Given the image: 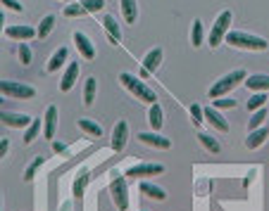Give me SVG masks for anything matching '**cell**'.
<instances>
[{
  "instance_id": "obj_1",
  "label": "cell",
  "mask_w": 269,
  "mask_h": 211,
  "mask_svg": "<svg viewBox=\"0 0 269 211\" xmlns=\"http://www.w3.org/2000/svg\"><path fill=\"white\" fill-rule=\"evenodd\" d=\"M119 81H122V86H124L131 95H136V100H143V102L148 104H155L158 102V97H155V90H150L148 86H145L141 78H136L133 74H129V71H124V74H119Z\"/></svg>"
},
{
  "instance_id": "obj_2",
  "label": "cell",
  "mask_w": 269,
  "mask_h": 211,
  "mask_svg": "<svg viewBox=\"0 0 269 211\" xmlns=\"http://www.w3.org/2000/svg\"><path fill=\"white\" fill-rule=\"evenodd\" d=\"M227 43L234 45V48H243V50H267L269 43L260 36H250V34H243V31H229L227 34Z\"/></svg>"
},
{
  "instance_id": "obj_3",
  "label": "cell",
  "mask_w": 269,
  "mask_h": 211,
  "mask_svg": "<svg viewBox=\"0 0 269 211\" xmlns=\"http://www.w3.org/2000/svg\"><path fill=\"white\" fill-rule=\"evenodd\" d=\"M248 76H245V71L243 69H236V71H231V74L221 76L219 81L214 83L212 88H210V100H219V97H224L229 93V90H234L236 86L241 81H245Z\"/></svg>"
},
{
  "instance_id": "obj_4",
  "label": "cell",
  "mask_w": 269,
  "mask_h": 211,
  "mask_svg": "<svg viewBox=\"0 0 269 211\" xmlns=\"http://www.w3.org/2000/svg\"><path fill=\"white\" fill-rule=\"evenodd\" d=\"M0 95H10L17 100H31L36 95V90L27 83H17V81H0Z\"/></svg>"
},
{
  "instance_id": "obj_5",
  "label": "cell",
  "mask_w": 269,
  "mask_h": 211,
  "mask_svg": "<svg viewBox=\"0 0 269 211\" xmlns=\"http://www.w3.org/2000/svg\"><path fill=\"white\" fill-rule=\"evenodd\" d=\"M110 195H112V202L117 204L119 211H126V209H129V190H126L124 176L112 178V183H110Z\"/></svg>"
},
{
  "instance_id": "obj_6",
  "label": "cell",
  "mask_w": 269,
  "mask_h": 211,
  "mask_svg": "<svg viewBox=\"0 0 269 211\" xmlns=\"http://www.w3.org/2000/svg\"><path fill=\"white\" fill-rule=\"evenodd\" d=\"M229 27H231V12H221L219 17H217V21H214L212 31H210V45H212V48L219 45L221 38H227Z\"/></svg>"
},
{
  "instance_id": "obj_7",
  "label": "cell",
  "mask_w": 269,
  "mask_h": 211,
  "mask_svg": "<svg viewBox=\"0 0 269 211\" xmlns=\"http://www.w3.org/2000/svg\"><path fill=\"white\" fill-rule=\"evenodd\" d=\"M158 173H165V166L162 164H136L126 171L129 178H148V176H158Z\"/></svg>"
},
{
  "instance_id": "obj_8",
  "label": "cell",
  "mask_w": 269,
  "mask_h": 211,
  "mask_svg": "<svg viewBox=\"0 0 269 211\" xmlns=\"http://www.w3.org/2000/svg\"><path fill=\"white\" fill-rule=\"evenodd\" d=\"M0 121L10 126V128H29L31 126V116L27 114H14V112H0Z\"/></svg>"
},
{
  "instance_id": "obj_9",
  "label": "cell",
  "mask_w": 269,
  "mask_h": 211,
  "mask_svg": "<svg viewBox=\"0 0 269 211\" xmlns=\"http://www.w3.org/2000/svg\"><path fill=\"white\" fill-rule=\"evenodd\" d=\"M126 140H129V123L126 121H117L115 130H112V150L115 152H122L124 150Z\"/></svg>"
},
{
  "instance_id": "obj_10",
  "label": "cell",
  "mask_w": 269,
  "mask_h": 211,
  "mask_svg": "<svg viewBox=\"0 0 269 211\" xmlns=\"http://www.w3.org/2000/svg\"><path fill=\"white\" fill-rule=\"evenodd\" d=\"M74 43H76V48H79V52H81L83 60H93V57H96V48H93V43H91V38L86 34L76 31V34H74Z\"/></svg>"
},
{
  "instance_id": "obj_11",
  "label": "cell",
  "mask_w": 269,
  "mask_h": 211,
  "mask_svg": "<svg viewBox=\"0 0 269 211\" xmlns=\"http://www.w3.org/2000/svg\"><path fill=\"white\" fill-rule=\"evenodd\" d=\"M138 140L145 145H150V147H160V150H169V147H172V140L158 136L155 130H152V133H138Z\"/></svg>"
},
{
  "instance_id": "obj_12",
  "label": "cell",
  "mask_w": 269,
  "mask_h": 211,
  "mask_svg": "<svg viewBox=\"0 0 269 211\" xmlns=\"http://www.w3.org/2000/svg\"><path fill=\"white\" fill-rule=\"evenodd\" d=\"M55 128H57V109L48 107L46 109V116H43V136L55 138Z\"/></svg>"
},
{
  "instance_id": "obj_13",
  "label": "cell",
  "mask_w": 269,
  "mask_h": 211,
  "mask_svg": "<svg viewBox=\"0 0 269 211\" xmlns=\"http://www.w3.org/2000/svg\"><path fill=\"white\" fill-rule=\"evenodd\" d=\"M245 86L248 90H255V93H267L269 90V76L267 74H253L245 78Z\"/></svg>"
},
{
  "instance_id": "obj_14",
  "label": "cell",
  "mask_w": 269,
  "mask_h": 211,
  "mask_svg": "<svg viewBox=\"0 0 269 211\" xmlns=\"http://www.w3.org/2000/svg\"><path fill=\"white\" fill-rule=\"evenodd\" d=\"M76 76H79V62H72V64L67 67V71H64L62 81H60V90H62V93H67V90L74 88Z\"/></svg>"
},
{
  "instance_id": "obj_15",
  "label": "cell",
  "mask_w": 269,
  "mask_h": 211,
  "mask_svg": "<svg viewBox=\"0 0 269 211\" xmlns=\"http://www.w3.org/2000/svg\"><path fill=\"white\" fill-rule=\"evenodd\" d=\"M203 112H205V119H207L210 123H212V126H214L217 130H219V133H227V130H229V121L219 114V112H217V109L207 107V109H203Z\"/></svg>"
},
{
  "instance_id": "obj_16",
  "label": "cell",
  "mask_w": 269,
  "mask_h": 211,
  "mask_svg": "<svg viewBox=\"0 0 269 211\" xmlns=\"http://www.w3.org/2000/svg\"><path fill=\"white\" fill-rule=\"evenodd\" d=\"M7 36H10V38H19V41H31V38L36 36V31L31 27H24V24H21V27L7 29Z\"/></svg>"
},
{
  "instance_id": "obj_17",
  "label": "cell",
  "mask_w": 269,
  "mask_h": 211,
  "mask_svg": "<svg viewBox=\"0 0 269 211\" xmlns=\"http://www.w3.org/2000/svg\"><path fill=\"white\" fill-rule=\"evenodd\" d=\"M267 140V128H255V130H250V136H248V140H245V147L248 150H255V147H260V145Z\"/></svg>"
},
{
  "instance_id": "obj_18",
  "label": "cell",
  "mask_w": 269,
  "mask_h": 211,
  "mask_svg": "<svg viewBox=\"0 0 269 211\" xmlns=\"http://www.w3.org/2000/svg\"><path fill=\"white\" fill-rule=\"evenodd\" d=\"M162 121H165V119H162V107H160L158 102L150 104V112H148V123H150V128L155 130V133L162 128Z\"/></svg>"
},
{
  "instance_id": "obj_19",
  "label": "cell",
  "mask_w": 269,
  "mask_h": 211,
  "mask_svg": "<svg viewBox=\"0 0 269 211\" xmlns=\"http://www.w3.org/2000/svg\"><path fill=\"white\" fill-rule=\"evenodd\" d=\"M141 192H143V195H148V197H152V199H158V202L167 199V192L162 190V188H158V185L148 183V180H143V183H141Z\"/></svg>"
},
{
  "instance_id": "obj_20",
  "label": "cell",
  "mask_w": 269,
  "mask_h": 211,
  "mask_svg": "<svg viewBox=\"0 0 269 211\" xmlns=\"http://www.w3.org/2000/svg\"><path fill=\"white\" fill-rule=\"evenodd\" d=\"M103 27H105V31H107V36H110L112 43H117L119 38H122V31H119V24H117V19H115V17H105Z\"/></svg>"
},
{
  "instance_id": "obj_21",
  "label": "cell",
  "mask_w": 269,
  "mask_h": 211,
  "mask_svg": "<svg viewBox=\"0 0 269 211\" xmlns=\"http://www.w3.org/2000/svg\"><path fill=\"white\" fill-rule=\"evenodd\" d=\"M160 62H162V50L155 48V50H150V52L145 55L143 69H148V71H155V69L160 67Z\"/></svg>"
},
{
  "instance_id": "obj_22",
  "label": "cell",
  "mask_w": 269,
  "mask_h": 211,
  "mask_svg": "<svg viewBox=\"0 0 269 211\" xmlns=\"http://www.w3.org/2000/svg\"><path fill=\"white\" fill-rule=\"evenodd\" d=\"M67 48H57L55 52H53V57H50V62H48V71H57V69L62 67V62L67 60Z\"/></svg>"
},
{
  "instance_id": "obj_23",
  "label": "cell",
  "mask_w": 269,
  "mask_h": 211,
  "mask_svg": "<svg viewBox=\"0 0 269 211\" xmlns=\"http://www.w3.org/2000/svg\"><path fill=\"white\" fill-rule=\"evenodd\" d=\"M96 88H98L96 78H88V81H86V86H83V104H86V107H91V104H93V100H96Z\"/></svg>"
},
{
  "instance_id": "obj_24",
  "label": "cell",
  "mask_w": 269,
  "mask_h": 211,
  "mask_svg": "<svg viewBox=\"0 0 269 211\" xmlns=\"http://www.w3.org/2000/svg\"><path fill=\"white\" fill-rule=\"evenodd\" d=\"M79 128L86 130V133H88V136H93V138L103 136V128H100L96 121H91V119H79Z\"/></svg>"
},
{
  "instance_id": "obj_25",
  "label": "cell",
  "mask_w": 269,
  "mask_h": 211,
  "mask_svg": "<svg viewBox=\"0 0 269 211\" xmlns=\"http://www.w3.org/2000/svg\"><path fill=\"white\" fill-rule=\"evenodd\" d=\"M88 180L91 176L88 173H81V176L74 180V188H72V192H74V197H83L86 195V188H88Z\"/></svg>"
},
{
  "instance_id": "obj_26",
  "label": "cell",
  "mask_w": 269,
  "mask_h": 211,
  "mask_svg": "<svg viewBox=\"0 0 269 211\" xmlns=\"http://www.w3.org/2000/svg\"><path fill=\"white\" fill-rule=\"evenodd\" d=\"M122 14L129 24L136 21V0H122Z\"/></svg>"
},
{
  "instance_id": "obj_27",
  "label": "cell",
  "mask_w": 269,
  "mask_h": 211,
  "mask_svg": "<svg viewBox=\"0 0 269 211\" xmlns=\"http://www.w3.org/2000/svg\"><path fill=\"white\" fill-rule=\"evenodd\" d=\"M53 27H55V17H53V14L43 17V19H41V27H38V31H36V36H38V38H46V36L53 31Z\"/></svg>"
},
{
  "instance_id": "obj_28",
  "label": "cell",
  "mask_w": 269,
  "mask_h": 211,
  "mask_svg": "<svg viewBox=\"0 0 269 211\" xmlns=\"http://www.w3.org/2000/svg\"><path fill=\"white\" fill-rule=\"evenodd\" d=\"M38 133H41V119H34V121H31V126L27 128V133H24V143L31 145L36 138H38Z\"/></svg>"
},
{
  "instance_id": "obj_29",
  "label": "cell",
  "mask_w": 269,
  "mask_h": 211,
  "mask_svg": "<svg viewBox=\"0 0 269 211\" xmlns=\"http://www.w3.org/2000/svg\"><path fill=\"white\" fill-rule=\"evenodd\" d=\"M198 140H200V143H203V147H205L207 152H212V154H217V152L221 150V147H219V143H217V140H214L212 136H207V133H200V136H198Z\"/></svg>"
},
{
  "instance_id": "obj_30",
  "label": "cell",
  "mask_w": 269,
  "mask_h": 211,
  "mask_svg": "<svg viewBox=\"0 0 269 211\" xmlns=\"http://www.w3.org/2000/svg\"><path fill=\"white\" fill-rule=\"evenodd\" d=\"M264 119H267V109H257V112H253V116H250V121H248V128L250 130H255V128H260L264 123Z\"/></svg>"
},
{
  "instance_id": "obj_31",
  "label": "cell",
  "mask_w": 269,
  "mask_h": 211,
  "mask_svg": "<svg viewBox=\"0 0 269 211\" xmlns=\"http://www.w3.org/2000/svg\"><path fill=\"white\" fill-rule=\"evenodd\" d=\"M43 162H46V159H43V157H36L34 162H31V164H29V166H27V171H24V180H27V183H31V180H34L36 171H38V169H41V166H43Z\"/></svg>"
},
{
  "instance_id": "obj_32",
  "label": "cell",
  "mask_w": 269,
  "mask_h": 211,
  "mask_svg": "<svg viewBox=\"0 0 269 211\" xmlns=\"http://www.w3.org/2000/svg\"><path fill=\"white\" fill-rule=\"evenodd\" d=\"M264 102H267V95H264V93H255V95L248 100V112H257V109H262Z\"/></svg>"
},
{
  "instance_id": "obj_33",
  "label": "cell",
  "mask_w": 269,
  "mask_h": 211,
  "mask_svg": "<svg viewBox=\"0 0 269 211\" xmlns=\"http://www.w3.org/2000/svg\"><path fill=\"white\" fill-rule=\"evenodd\" d=\"M191 41H193V48L203 45V21L200 19L193 21V34H191Z\"/></svg>"
},
{
  "instance_id": "obj_34",
  "label": "cell",
  "mask_w": 269,
  "mask_h": 211,
  "mask_svg": "<svg viewBox=\"0 0 269 211\" xmlns=\"http://www.w3.org/2000/svg\"><path fill=\"white\" fill-rule=\"evenodd\" d=\"M81 7L86 10V12H100L105 7V0H83Z\"/></svg>"
},
{
  "instance_id": "obj_35",
  "label": "cell",
  "mask_w": 269,
  "mask_h": 211,
  "mask_svg": "<svg viewBox=\"0 0 269 211\" xmlns=\"http://www.w3.org/2000/svg\"><path fill=\"white\" fill-rule=\"evenodd\" d=\"M191 116H193V123H195V126H200V123L205 121V112H203L200 104H193V107H191Z\"/></svg>"
},
{
  "instance_id": "obj_36",
  "label": "cell",
  "mask_w": 269,
  "mask_h": 211,
  "mask_svg": "<svg viewBox=\"0 0 269 211\" xmlns=\"http://www.w3.org/2000/svg\"><path fill=\"white\" fill-rule=\"evenodd\" d=\"M19 60H21V64H31V48H29L27 43L19 45Z\"/></svg>"
},
{
  "instance_id": "obj_37",
  "label": "cell",
  "mask_w": 269,
  "mask_h": 211,
  "mask_svg": "<svg viewBox=\"0 0 269 211\" xmlns=\"http://www.w3.org/2000/svg\"><path fill=\"white\" fill-rule=\"evenodd\" d=\"M214 107H221V109H234L236 107V100H231V97H219V100H212Z\"/></svg>"
},
{
  "instance_id": "obj_38",
  "label": "cell",
  "mask_w": 269,
  "mask_h": 211,
  "mask_svg": "<svg viewBox=\"0 0 269 211\" xmlns=\"http://www.w3.org/2000/svg\"><path fill=\"white\" fill-rule=\"evenodd\" d=\"M83 12H86V10H83L81 5H67L64 7V14H67V17H81Z\"/></svg>"
},
{
  "instance_id": "obj_39",
  "label": "cell",
  "mask_w": 269,
  "mask_h": 211,
  "mask_svg": "<svg viewBox=\"0 0 269 211\" xmlns=\"http://www.w3.org/2000/svg\"><path fill=\"white\" fill-rule=\"evenodd\" d=\"M0 5H5V7H10L12 12H21V3H17V0H0Z\"/></svg>"
},
{
  "instance_id": "obj_40",
  "label": "cell",
  "mask_w": 269,
  "mask_h": 211,
  "mask_svg": "<svg viewBox=\"0 0 269 211\" xmlns=\"http://www.w3.org/2000/svg\"><path fill=\"white\" fill-rule=\"evenodd\" d=\"M7 150H10V140H7V138H0V159L7 154Z\"/></svg>"
},
{
  "instance_id": "obj_41",
  "label": "cell",
  "mask_w": 269,
  "mask_h": 211,
  "mask_svg": "<svg viewBox=\"0 0 269 211\" xmlns=\"http://www.w3.org/2000/svg\"><path fill=\"white\" fill-rule=\"evenodd\" d=\"M53 150H55L57 154H60V152H64V150H67V145H64V143H53Z\"/></svg>"
},
{
  "instance_id": "obj_42",
  "label": "cell",
  "mask_w": 269,
  "mask_h": 211,
  "mask_svg": "<svg viewBox=\"0 0 269 211\" xmlns=\"http://www.w3.org/2000/svg\"><path fill=\"white\" fill-rule=\"evenodd\" d=\"M148 76H150V71H148V69H141V76H138V78H148Z\"/></svg>"
},
{
  "instance_id": "obj_43",
  "label": "cell",
  "mask_w": 269,
  "mask_h": 211,
  "mask_svg": "<svg viewBox=\"0 0 269 211\" xmlns=\"http://www.w3.org/2000/svg\"><path fill=\"white\" fill-rule=\"evenodd\" d=\"M3 24H5V17H3V12H0V31H3Z\"/></svg>"
},
{
  "instance_id": "obj_44",
  "label": "cell",
  "mask_w": 269,
  "mask_h": 211,
  "mask_svg": "<svg viewBox=\"0 0 269 211\" xmlns=\"http://www.w3.org/2000/svg\"><path fill=\"white\" fill-rule=\"evenodd\" d=\"M0 211H3V192H0Z\"/></svg>"
},
{
  "instance_id": "obj_45",
  "label": "cell",
  "mask_w": 269,
  "mask_h": 211,
  "mask_svg": "<svg viewBox=\"0 0 269 211\" xmlns=\"http://www.w3.org/2000/svg\"><path fill=\"white\" fill-rule=\"evenodd\" d=\"M3 102H5V100H3V95H0V104H3Z\"/></svg>"
},
{
  "instance_id": "obj_46",
  "label": "cell",
  "mask_w": 269,
  "mask_h": 211,
  "mask_svg": "<svg viewBox=\"0 0 269 211\" xmlns=\"http://www.w3.org/2000/svg\"><path fill=\"white\" fill-rule=\"evenodd\" d=\"M64 3H67V0H64Z\"/></svg>"
}]
</instances>
